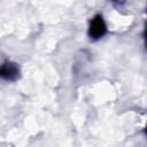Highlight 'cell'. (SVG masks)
<instances>
[{
  "instance_id": "obj_1",
  "label": "cell",
  "mask_w": 147,
  "mask_h": 147,
  "mask_svg": "<svg viewBox=\"0 0 147 147\" xmlns=\"http://www.w3.org/2000/svg\"><path fill=\"white\" fill-rule=\"evenodd\" d=\"M87 33L92 40H98L107 33V24L102 17V15L98 14L90 21Z\"/></svg>"
},
{
  "instance_id": "obj_2",
  "label": "cell",
  "mask_w": 147,
  "mask_h": 147,
  "mask_svg": "<svg viewBox=\"0 0 147 147\" xmlns=\"http://www.w3.org/2000/svg\"><path fill=\"white\" fill-rule=\"evenodd\" d=\"M0 75H1V78L5 80L15 82L20 77V67L11 61H6L1 65Z\"/></svg>"
},
{
  "instance_id": "obj_3",
  "label": "cell",
  "mask_w": 147,
  "mask_h": 147,
  "mask_svg": "<svg viewBox=\"0 0 147 147\" xmlns=\"http://www.w3.org/2000/svg\"><path fill=\"white\" fill-rule=\"evenodd\" d=\"M144 39H145V47L147 49V22L145 25V30H144Z\"/></svg>"
},
{
  "instance_id": "obj_4",
  "label": "cell",
  "mask_w": 147,
  "mask_h": 147,
  "mask_svg": "<svg viewBox=\"0 0 147 147\" xmlns=\"http://www.w3.org/2000/svg\"><path fill=\"white\" fill-rule=\"evenodd\" d=\"M114 2H118V3H121V2H123L124 0H113Z\"/></svg>"
},
{
  "instance_id": "obj_5",
  "label": "cell",
  "mask_w": 147,
  "mask_h": 147,
  "mask_svg": "<svg viewBox=\"0 0 147 147\" xmlns=\"http://www.w3.org/2000/svg\"><path fill=\"white\" fill-rule=\"evenodd\" d=\"M145 132H146V136H147V125H146V129H145Z\"/></svg>"
}]
</instances>
